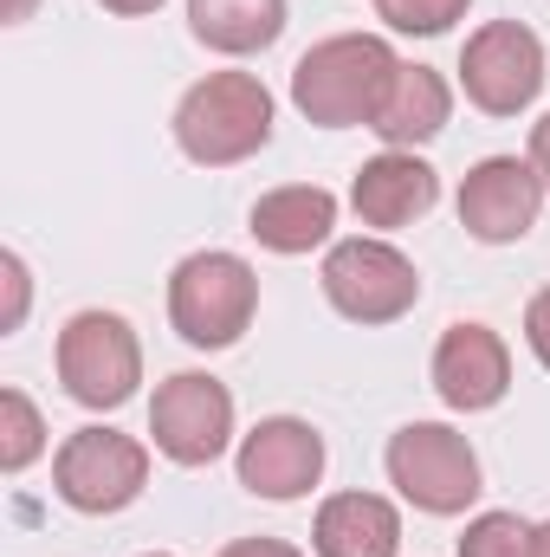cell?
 <instances>
[{"label": "cell", "mask_w": 550, "mask_h": 557, "mask_svg": "<svg viewBox=\"0 0 550 557\" xmlns=\"http://www.w3.org/2000/svg\"><path fill=\"white\" fill-rule=\"evenodd\" d=\"M512 389V350L492 324L479 318H460L440 331L434 344V396L460 416H479V409H499Z\"/></svg>", "instance_id": "obj_11"}, {"label": "cell", "mask_w": 550, "mask_h": 557, "mask_svg": "<svg viewBox=\"0 0 550 557\" xmlns=\"http://www.w3.org/2000/svg\"><path fill=\"white\" fill-rule=\"evenodd\" d=\"M59 383L78 409H124L142 383V344L130 318L78 311L59 331Z\"/></svg>", "instance_id": "obj_6"}, {"label": "cell", "mask_w": 550, "mask_h": 557, "mask_svg": "<svg viewBox=\"0 0 550 557\" xmlns=\"http://www.w3.org/2000/svg\"><path fill=\"white\" fill-rule=\"evenodd\" d=\"M234 467H240V486H247L253 499H273V506L304 499V493L324 480V434L298 416H266L247 441H240Z\"/></svg>", "instance_id": "obj_12"}, {"label": "cell", "mask_w": 550, "mask_h": 557, "mask_svg": "<svg viewBox=\"0 0 550 557\" xmlns=\"http://www.w3.org/2000/svg\"><path fill=\"white\" fill-rule=\"evenodd\" d=\"M538 525H525L518 512H479L460 532V557H532Z\"/></svg>", "instance_id": "obj_19"}, {"label": "cell", "mask_w": 550, "mask_h": 557, "mask_svg": "<svg viewBox=\"0 0 550 557\" xmlns=\"http://www.w3.org/2000/svg\"><path fill=\"white\" fill-rule=\"evenodd\" d=\"M142 486H149V447H142L137 434L78 428L52 454V493L72 512H85V519H111V512L137 506Z\"/></svg>", "instance_id": "obj_5"}, {"label": "cell", "mask_w": 550, "mask_h": 557, "mask_svg": "<svg viewBox=\"0 0 550 557\" xmlns=\"http://www.w3.org/2000/svg\"><path fill=\"white\" fill-rule=\"evenodd\" d=\"M0 278H7V311H0V331H20L26 324V298H33V278L20 253H0Z\"/></svg>", "instance_id": "obj_21"}, {"label": "cell", "mask_w": 550, "mask_h": 557, "mask_svg": "<svg viewBox=\"0 0 550 557\" xmlns=\"http://www.w3.org/2000/svg\"><path fill=\"white\" fill-rule=\"evenodd\" d=\"M214 557H304V552L285 545V539H234V545H221Z\"/></svg>", "instance_id": "obj_23"}, {"label": "cell", "mask_w": 550, "mask_h": 557, "mask_svg": "<svg viewBox=\"0 0 550 557\" xmlns=\"http://www.w3.org/2000/svg\"><path fill=\"white\" fill-rule=\"evenodd\" d=\"M188 33L227 59L266 52L285 33V0H188Z\"/></svg>", "instance_id": "obj_17"}, {"label": "cell", "mask_w": 550, "mask_h": 557, "mask_svg": "<svg viewBox=\"0 0 550 557\" xmlns=\"http://www.w3.org/2000/svg\"><path fill=\"white\" fill-rule=\"evenodd\" d=\"M33 7H39V0H7L0 13H7V26H20V20H33Z\"/></svg>", "instance_id": "obj_26"}, {"label": "cell", "mask_w": 550, "mask_h": 557, "mask_svg": "<svg viewBox=\"0 0 550 557\" xmlns=\"http://www.w3.org/2000/svg\"><path fill=\"white\" fill-rule=\"evenodd\" d=\"M389 486L427 519H460L479 499V454L447 421H409L389 434Z\"/></svg>", "instance_id": "obj_4"}, {"label": "cell", "mask_w": 550, "mask_h": 557, "mask_svg": "<svg viewBox=\"0 0 550 557\" xmlns=\"http://www.w3.org/2000/svg\"><path fill=\"white\" fill-rule=\"evenodd\" d=\"M104 7H111V13H124V20H142V13H155L162 0H104Z\"/></svg>", "instance_id": "obj_25"}, {"label": "cell", "mask_w": 550, "mask_h": 557, "mask_svg": "<svg viewBox=\"0 0 550 557\" xmlns=\"http://www.w3.org/2000/svg\"><path fill=\"white\" fill-rule=\"evenodd\" d=\"M260 311V273L240 260V253H188L175 273H168V324L182 344L195 350H227L247 337Z\"/></svg>", "instance_id": "obj_3"}, {"label": "cell", "mask_w": 550, "mask_h": 557, "mask_svg": "<svg viewBox=\"0 0 550 557\" xmlns=\"http://www.w3.org/2000/svg\"><path fill=\"white\" fill-rule=\"evenodd\" d=\"M402 59L389 52V39L376 33H337L317 39L298 65H291V104L317 124V131H350V124H376L389 85H396Z\"/></svg>", "instance_id": "obj_1"}, {"label": "cell", "mask_w": 550, "mask_h": 557, "mask_svg": "<svg viewBox=\"0 0 550 557\" xmlns=\"http://www.w3.org/2000/svg\"><path fill=\"white\" fill-rule=\"evenodd\" d=\"M532 162H538V175H545V188H550V111L532 124Z\"/></svg>", "instance_id": "obj_24"}, {"label": "cell", "mask_w": 550, "mask_h": 557, "mask_svg": "<svg viewBox=\"0 0 550 557\" xmlns=\"http://www.w3.org/2000/svg\"><path fill=\"white\" fill-rule=\"evenodd\" d=\"M447 117H453V91H447V78H440L434 65H402L370 131L389 143V149H414V143L440 137Z\"/></svg>", "instance_id": "obj_16"}, {"label": "cell", "mask_w": 550, "mask_h": 557, "mask_svg": "<svg viewBox=\"0 0 550 557\" xmlns=\"http://www.w3.org/2000/svg\"><path fill=\"white\" fill-rule=\"evenodd\" d=\"M460 85L466 104L486 117H518L545 91V39L525 20H486L460 46Z\"/></svg>", "instance_id": "obj_7"}, {"label": "cell", "mask_w": 550, "mask_h": 557, "mask_svg": "<svg viewBox=\"0 0 550 557\" xmlns=\"http://www.w3.org/2000/svg\"><path fill=\"white\" fill-rule=\"evenodd\" d=\"M324 298H330V311H343L350 324H396V318H409L414 298H421V273H414V260L402 247H389V240H337L330 253H324Z\"/></svg>", "instance_id": "obj_8"}, {"label": "cell", "mask_w": 550, "mask_h": 557, "mask_svg": "<svg viewBox=\"0 0 550 557\" xmlns=\"http://www.w3.org/2000/svg\"><path fill=\"white\" fill-rule=\"evenodd\" d=\"M330 227H337V195H330V188H317V182L273 188V195H260V201H253V214H247V234H253L266 253H285V260H298V253L324 247V240H330Z\"/></svg>", "instance_id": "obj_15"}, {"label": "cell", "mask_w": 550, "mask_h": 557, "mask_svg": "<svg viewBox=\"0 0 550 557\" xmlns=\"http://www.w3.org/2000/svg\"><path fill=\"white\" fill-rule=\"evenodd\" d=\"M525 344H532V357L550 370V285L525 305Z\"/></svg>", "instance_id": "obj_22"}, {"label": "cell", "mask_w": 550, "mask_h": 557, "mask_svg": "<svg viewBox=\"0 0 550 557\" xmlns=\"http://www.w3.org/2000/svg\"><path fill=\"white\" fill-rule=\"evenodd\" d=\"M434 201H440V175H434L414 149H383V156H370V162L357 169V182H350L357 221H363V227H383V234L414 227Z\"/></svg>", "instance_id": "obj_13"}, {"label": "cell", "mask_w": 550, "mask_h": 557, "mask_svg": "<svg viewBox=\"0 0 550 557\" xmlns=\"http://www.w3.org/2000/svg\"><path fill=\"white\" fill-rule=\"evenodd\" d=\"M273 143V91L253 72H208L175 104V149L201 169H234Z\"/></svg>", "instance_id": "obj_2"}, {"label": "cell", "mask_w": 550, "mask_h": 557, "mask_svg": "<svg viewBox=\"0 0 550 557\" xmlns=\"http://www.w3.org/2000/svg\"><path fill=\"white\" fill-rule=\"evenodd\" d=\"M149 434H155L162 460L214 467L227 454V441H234V396H227V383H214L201 370H175L149 396Z\"/></svg>", "instance_id": "obj_9"}, {"label": "cell", "mask_w": 550, "mask_h": 557, "mask_svg": "<svg viewBox=\"0 0 550 557\" xmlns=\"http://www.w3.org/2000/svg\"><path fill=\"white\" fill-rule=\"evenodd\" d=\"M317 557H396L402 552V512L383 493H330L311 525Z\"/></svg>", "instance_id": "obj_14"}, {"label": "cell", "mask_w": 550, "mask_h": 557, "mask_svg": "<svg viewBox=\"0 0 550 557\" xmlns=\"http://www.w3.org/2000/svg\"><path fill=\"white\" fill-rule=\"evenodd\" d=\"M538 208H545V175L538 162H518V156H486L466 169L460 182V227L486 247H512L538 227Z\"/></svg>", "instance_id": "obj_10"}, {"label": "cell", "mask_w": 550, "mask_h": 557, "mask_svg": "<svg viewBox=\"0 0 550 557\" xmlns=\"http://www.w3.org/2000/svg\"><path fill=\"white\" fill-rule=\"evenodd\" d=\"M46 454V421L26 389H0V473H26Z\"/></svg>", "instance_id": "obj_18"}, {"label": "cell", "mask_w": 550, "mask_h": 557, "mask_svg": "<svg viewBox=\"0 0 550 557\" xmlns=\"http://www.w3.org/2000/svg\"><path fill=\"white\" fill-rule=\"evenodd\" d=\"M466 7H473V0H376V20L396 26V33L434 39V33H447L453 20H466Z\"/></svg>", "instance_id": "obj_20"}, {"label": "cell", "mask_w": 550, "mask_h": 557, "mask_svg": "<svg viewBox=\"0 0 550 557\" xmlns=\"http://www.w3.org/2000/svg\"><path fill=\"white\" fill-rule=\"evenodd\" d=\"M532 557H550V519L538 525V545H532Z\"/></svg>", "instance_id": "obj_27"}, {"label": "cell", "mask_w": 550, "mask_h": 557, "mask_svg": "<svg viewBox=\"0 0 550 557\" xmlns=\"http://www.w3.org/2000/svg\"><path fill=\"white\" fill-rule=\"evenodd\" d=\"M149 557H168V552H149Z\"/></svg>", "instance_id": "obj_28"}]
</instances>
